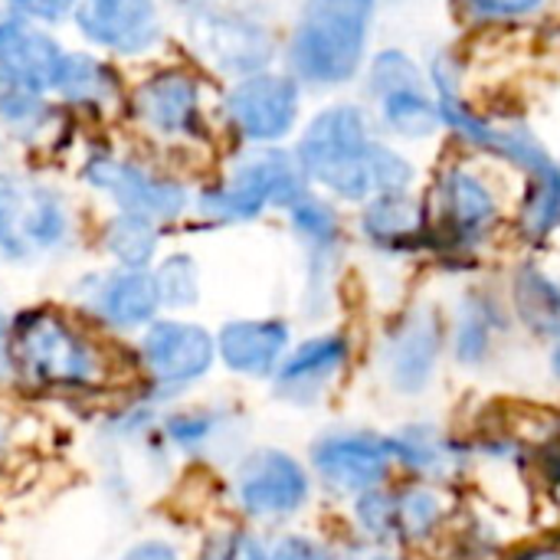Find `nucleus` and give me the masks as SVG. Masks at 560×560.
<instances>
[{
    "label": "nucleus",
    "mask_w": 560,
    "mask_h": 560,
    "mask_svg": "<svg viewBox=\"0 0 560 560\" xmlns=\"http://www.w3.org/2000/svg\"><path fill=\"white\" fill-rule=\"evenodd\" d=\"M299 167L345 200L407 190L413 167L390 148L371 141L364 112L354 105L325 108L299 144Z\"/></svg>",
    "instance_id": "1"
},
{
    "label": "nucleus",
    "mask_w": 560,
    "mask_h": 560,
    "mask_svg": "<svg viewBox=\"0 0 560 560\" xmlns=\"http://www.w3.org/2000/svg\"><path fill=\"white\" fill-rule=\"evenodd\" d=\"M374 0H308L292 36V66L315 85L348 82L368 46Z\"/></svg>",
    "instance_id": "2"
},
{
    "label": "nucleus",
    "mask_w": 560,
    "mask_h": 560,
    "mask_svg": "<svg viewBox=\"0 0 560 560\" xmlns=\"http://www.w3.org/2000/svg\"><path fill=\"white\" fill-rule=\"evenodd\" d=\"M10 361L33 387L82 390L102 377L98 348L56 312H30L13 325Z\"/></svg>",
    "instance_id": "3"
},
{
    "label": "nucleus",
    "mask_w": 560,
    "mask_h": 560,
    "mask_svg": "<svg viewBox=\"0 0 560 560\" xmlns=\"http://www.w3.org/2000/svg\"><path fill=\"white\" fill-rule=\"evenodd\" d=\"M305 197L302 167L285 151H259L246 158L223 187L200 197V210L213 220L236 223L259 217L269 203L292 207Z\"/></svg>",
    "instance_id": "4"
},
{
    "label": "nucleus",
    "mask_w": 560,
    "mask_h": 560,
    "mask_svg": "<svg viewBox=\"0 0 560 560\" xmlns=\"http://www.w3.org/2000/svg\"><path fill=\"white\" fill-rule=\"evenodd\" d=\"M456 79L453 69H450V59L440 56L433 62V85H436V105H440V118L456 131L463 135L469 144L502 158V161H512L515 167H522L528 177L535 174H545L551 171L558 161L548 154V148L525 128V125H499L492 118H482L476 115L456 92Z\"/></svg>",
    "instance_id": "5"
},
{
    "label": "nucleus",
    "mask_w": 560,
    "mask_h": 560,
    "mask_svg": "<svg viewBox=\"0 0 560 560\" xmlns=\"http://www.w3.org/2000/svg\"><path fill=\"white\" fill-rule=\"evenodd\" d=\"M66 236V210L43 187L0 174V259L23 262Z\"/></svg>",
    "instance_id": "6"
},
{
    "label": "nucleus",
    "mask_w": 560,
    "mask_h": 560,
    "mask_svg": "<svg viewBox=\"0 0 560 560\" xmlns=\"http://www.w3.org/2000/svg\"><path fill=\"white\" fill-rule=\"evenodd\" d=\"M233 492L240 509L253 518H289L308 502V472L282 450H259L240 463Z\"/></svg>",
    "instance_id": "7"
},
{
    "label": "nucleus",
    "mask_w": 560,
    "mask_h": 560,
    "mask_svg": "<svg viewBox=\"0 0 560 560\" xmlns=\"http://www.w3.org/2000/svg\"><path fill=\"white\" fill-rule=\"evenodd\" d=\"M371 92L381 102L384 121L407 138H427L443 121L417 62L400 49H384L371 62Z\"/></svg>",
    "instance_id": "8"
},
{
    "label": "nucleus",
    "mask_w": 560,
    "mask_h": 560,
    "mask_svg": "<svg viewBox=\"0 0 560 560\" xmlns=\"http://www.w3.org/2000/svg\"><path fill=\"white\" fill-rule=\"evenodd\" d=\"M433 203L436 210L427 226L450 249H472L492 233L499 220V203L492 190L463 167H450L440 177Z\"/></svg>",
    "instance_id": "9"
},
{
    "label": "nucleus",
    "mask_w": 560,
    "mask_h": 560,
    "mask_svg": "<svg viewBox=\"0 0 560 560\" xmlns=\"http://www.w3.org/2000/svg\"><path fill=\"white\" fill-rule=\"evenodd\" d=\"M394 463L390 440L364 430L348 433H325L312 446V466L318 479L341 492V495H361L368 489H377Z\"/></svg>",
    "instance_id": "10"
},
{
    "label": "nucleus",
    "mask_w": 560,
    "mask_h": 560,
    "mask_svg": "<svg viewBox=\"0 0 560 560\" xmlns=\"http://www.w3.org/2000/svg\"><path fill=\"white\" fill-rule=\"evenodd\" d=\"M141 361L161 387H184L213 368L217 338L194 322H154L144 331Z\"/></svg>",
    "instance_id": "11"
},
{
    "label": "nucleus",
    "mask_w": 560,
    "mask_h": 560,
    "mask_svg": "<svg viewBox=\"0 0 560 560\" xmlns=\"http://www.w3.org/2000/svg\"><path fill=\"white\" fill-rule=\"evenodd\" d=\"M440 318L430 308H413L384 341V371L394 390L423 394L433 381L440 361Z\"/></svg>",
    "instance_id": "12"
},
{
    "label": "nucleus",
    "mask_w": 560,
    "mask_h": 560,
    "mask_svg": "<svg viewBox=\"0 0 560 560\" xmlns=\"http://www.w3.org/2000/svg\"><path fill=\"white\" fill-rule=\"evenodd\" d=\"M85 177L92 187L105 190L125 213H135L144 220H174L187 203V194L180 184L151 177L141 167L125 164V161L95 158L89 161Z\"/></svg>",
    "instance_id": "13"
},
{
    "label": "nucleus",
    "mask_w": 560,
    "mask_h": 560,
    "mask_svg": "<svg viewBox=\"0 0 560 560\" xmlns=\"http://www.w3.org/2000/svg\"><path fill=\"white\" fill-rule=\"evenodd\" d=\"M230 115L256 141L282 138L299 115V85L289 75H249L230 92Z\"/></svg>",
    "instance_id": "14"
},
{
    "label": "nucleus",
    "mask_w": 560,
    "mask_h": 560,
    "mask_svg": "<svg viewBox=\"0 0 560 560\" xmlns=\"http://www.w3.org/2000/svg\"><path fill=\"white\" fill-rule=\"evenodd\" d=\"M79 30L108 49L141 52L158 39L154 0H79Z\"/></svg>",
    "instance_id": "15"
},
{
    "label": "nucleus",
    "mask_w": 560,
    "mask_h": 560,
    "mask_svg": "<svg viewBox=\"0 0 560 560\" xmlns=\"http://www.w3.org/2000/svg\"><path fill=\"white\" fill-rule=\"evenodd\" d=\"M348 364V341L341 335H318L299 345L276 371V394L295 407H312Z\"/></svg>",
    "instance_id": "16"
},
{
    "label": "nucleus",
    "mask_w": 560,
    "mask_h": 560,
    "mask_svg": "<svg viewBox=\"0 0 560 560\" xmlns=\"http://www.w3.org/2000/svg\"><path fill=\"white\" fill-rule=\"evenodd\" d=\"M59 62V46L46 33L16 20L0 23V79L10 92L36 95L56 85Z\"/></svg>",
    "instance_id": "17"
},
{
    "label": "nucleus",
    "mask_w": 560,
    "mask_h": 560,
    "mask_svg": "<svg viewBox=\"0 0 560 560\" xmlns=\"http://www.w3.org/2000/svg\"><path fill=\"white\" fill-rule=\"evenodd\" d=\"M289 351V328L276 318H243L230 322L217 338V354L223 364L246 377H269L279 371Z\"/></svg>",
    "instance_id": "18"
},
{
    "label": "nucleus",
    "mask_w": 560,
    "mask_h": 560,
    "mask_svg": "<svg viewBox=\"0 0 560 560\" xmlns=\"http://www.w3.org/2000/svg\"><path fill=\"white\" fill-rule=\"evenodd\" d=\"M92 308L102 322L115 328L151 325L161 308L158 282L144 269H121L98 282V289L92 292Z\"/></svg>",
    "instance_id": "19"
},
{
    "label": "nucleus",
    "mask_w": 560,
    "mask_h": 560,
    "mask_svg": "<svg viewBox=\"0 0 560 560\" xmlns=\"http://www.w3.org/2000/svg\"><path fill=\"white\" fill-rule=\"evenodd\" d=\"M364 233L381 249H417L430 233L427 217L407 190L377 194L364 210Z\"/></svg>",
    "instance_id": "20"
},
{
    "label": "nucleus",
    "mask_w": 560,
    "mask_h": 560,
    "mask_svg": "<svg viewBox=\"0 0 560 560\" xmlns=\"http://www.w3.org/2000/svg\"><path fill=\"white\" fill-rule=\"evenodd\" d=\"M135 102L158 131H190L197 125V85L184 72L148 79L138 89Z\"/></svg>",
    "instance_id": "21"
},
{
    "label": "nucleus",
    "mask_w": 560,
    "mask_h": 560,
    "mask_svg": "<svg viewBox=\"0 0 560 560\" xmlns=\"http://www.w3.org/2000/svg\"><path fill=\"white\" fill-rule=\"evenodd\" d=\"M394 450V463L427 476V479H450L463 469V450L443 436L436 427H404L400 433L387 436Z\"/></svg>",
    "instance_id": "22"
},
{
    "label": "nucleus",
    "mask_w": 560,
    "mask_h": 560,
    "mask_svg": "<svg viewBox=\"0 0 560 560\" xmlns=\"http://www.w3.org/2000/svg\"><path fill=\"white\" fill-rule=\"evenodd\" d=\"M512 295L515 312L532 335L560 341V285L551 276L538 266H525L512 282Z\"/></svg>",
    "instance_id": "23"
},
{
    "label": "nucleus",
    "mask_w": 560,
    "mask_h": 560,
    "mask_svg": "<svg viewBox=\"0 0 560 560\" xmlns=\"http://www.w3.org/2000/svg\"><path fill=\"white\" fill-rule=\"evenodd\" d=\"M499 312L492 302L479 299V295H469L456 315V328H453V354L456 361L476 368L486 361V354L492 351V338L495 331L502 328L499 325Z\"/></svg>",
    "instance_id": "24"
},
{
    "label": "nucleus",
    "mask_w": 560,
    "mask_h": 560,
    "mask_svg": "<svg viewBox=\"0 0 560 560\" xmlns=\"http://www.w3.org/2000/svg\"><path fill=\"white\" fill-rule=\"evenodd\" d=\"M560 226V164L545 174L528 177V194L522 203V233L535 243L548 240Z\"/></svg>",
    "instance_id": "25"
},
{
    "label": "nucleus",
    "mask_w": 560,
    "mask_h": 560,
    "mask_svg": "<svg viewBox=\"0 0 560 560\" xmlns=\"http://www.w3.org/2000/svg\"><path fill=\"white\" fill-rule=\"evenodd\" d=\"M105 246L108 253L125 266V269H141L158 246V233L151 226V220L135 217V213H121L108 223L105 230Z\"/></svg>",
    "instance_id": "26"
},
{
    "label": "nucleus",
    "mask_w": 560,
    "mask_h": 560,
    "mask_svg": "<svg viewBox=\"0 0 560 560\" xmlns=\"http://www.w3.org/2000/svg\"><path fill=\"white\" fill-rule=\"evenodd\" d=\"M56 89L72 102H98L112 95V72L92 56H62L56 72Z\"/></svg>",
    "instance_id": "27"
},
{
    "label": "nucleus",
    "mask_w": 560,
    "mask_h": 560,
    "mask_svg": "<svg viewBox=\"0 0 560 560\" xmlns=\"http://www.w3.org/2000/svg\"><path fill=\"white\" fill-rule=\"evenodd\" d=\"M289 210H292V226L312 246L315 256H328L338 246V217H335V210L328 203L302 197Z\"/></svg>",
    "instance_id": "28"
},
{
    "label": "nucleus",
    "mask_w": 560,
    "mask_h": 560,
    "mask_svg": "<svg viewBox=\"0 0 560 560\" xmlns=\"http://www.w3.org/2000/svg\"><path fill=\"white\" fill-rule=\"evenodd\" d=\"M443 518V505L430 489H410L404 495H397V528L400 538L410 541H423L436 532Z\"/></svg>",
    "instance_id": "29"
},
{
    "label": "nucleus",
    "mask_w": 560,
    "mask_h": 560,
    "mask_svg": "<svg viewBox=\"0 0 560 560\" xmlns=\"http://www.w3.org/2000/svg\"><path fill=\"white\" fill-rule=\"evenodd\" d=\"M154 282H158L161 305H171V308L194 305L197 295H200V279H197V266H194L190 256L164 259L158 266V272H154Z\"/></svg>",
    "instance_id": "30"
},
{
    "label": "nucleus",
    "mask_w": 560,
    "mask_h": 560,
    "mask_svg": "<svg viewBox=\"0 0 560 560\" xmlns=\"http://www.w3.org/2000/svg\"><path fill=\"white\" fill-rule=\"evenodd\" d=\"M354 512H358L361 528H364L371 538L387 541V538L400 535V528H397V495L384 492L381 486H377V489L361 492V495H358Z\"/></svg>",
    "instance_id": "31"
},
{
    "label": "nucleus",
    "mask_w": 560,
    "mask_h": 560,
    "mask_svg": "<svg viewBox=\"0 0 560 560\" xmlns=\"http://www.w3.org/2000/svg\"><path fill=\"white\" fill-rule=\"evenodd\" d=\"M164 430H167L174 446H180V450H203L213 436H220L223 417L210 413V410H203V413H177V417L167 420Z\"/></svg>",
    "instance_id": "32"
},
{
    "label": "nucleus",
    "mask_w": 560,
    "mask_h": 560,
    "mask_svg": "<svg viewBox=\"0 0 560 560\" xmlns=\"http://www.w3.org/2000/svg\"><path fill=\"white\" fill-rule=\"evenodd\" d=\"M200 560H269V555L249 532H223L207 541Z\"/></svg>",
    "instance_id": "33"
},
{
    "label": "nucleus",
    "mask_w": 560,
    "mask_h": 560,
    "mask_svg": "<svg viewBox=\"0 0 560 560\" xmlns=\"http://www.w3.org/2000/svg\"><path fill=\"white\" fill-rule=\"evenodd\" d=\"M466 7L479 20H515L535 13L545 0H466Z\"/></svg>",
    "instance_id": "34"
},
{
    "label": "nucleus",
    "mask_w": 560,
    "mask_h": 560,
    "mask_svg": "<svg viewBox=\"0 0 560 560\" xmlns=\"http://www.w3.org/2000/svg\"><path fill=\"white\" fill-rule=\"evenodd\" d=\"M269 560H335L328 555V548H322L318 541L305 538V535H285L276 548Z\"/></svg>",
    "instance_id": "35"
},
{
    "label": "nucleus",
    "mask_w": 560,
    "mask_h": 560,
    "mask_svg": "<svg viewBox=\"0 0 560 560\" xmlns=\"http://www.w3.org/2000/svg\"><path fill=\"white\" fill-rule=\"evenodd\" d=\"M121 560H180L177 551L167 541H141L135 548H128Z\"/></svg>",
    "instance_id": "36"
},
{
    "label": "nucleus",
    "mask_w": 560,
    "mask_h": 560,
    "mask_svg": "<svg viewBox=\"0 0 560 560\" xmlns=\"http://www.w3.org/2000/svg\"><path fill=\"white\" fill-rule=\"evenodd\" d=\"M16 7H23L30 16H43V20H56L62 16L75 0H13Z\"/></svg>",
    "instance_id": "37"
},
{
    "label": "nucleus",
    "mask_w": 560,
    "mask_h": 560,
    "mask_svg": "<svg viewBox=\"0 0 560 560\" xmlns=\"http://www.w3.org/2000/svg\"><path fill=\"white\" fill-rule=\"evenodd\" d=\"M341 560H400L397 555H390L387 548L381 545H358V548H348Z\"/></svg>",
    "instance_id": "38"
},
{
    "label": "nucleus",
    "mask_w": 560,
    "mask_h": 560,
    "mask_svg": "<svg viewBox=\"0 0 560 560\" xmlns=\"http://www.w3.org/2000/svg\"><path fill=\"white\" fill-rule=\"evenodd\" d=\"M10 436H13V427H10V420L0 413V463H3V456L10 453Z\"/></svg>",
    "instance_id": "39"
},
{
    "label": "nucleus",
    "mask_w": 560,
    "mask_h": 560,
    "mask_svg": "<svg viewBox=\"0 0 560 560\" xmlns=\"http://www.w3.org/2000/svg\"><path fill=\"white\" fill-rule=\"evenodd\" d=\"M551 371H555V377L560 381V345L555 348V354H551Z\"/></svg>",
    "instance_id": "40"
},
{
    "label": "nucleus",
    "mask_w": 560,
    "mask_h": 560,
    "mask_svg": "<svg viewBox=\"0 0 560 560\" xmlns=\"http://www.w3.org/2000/svg\"><path fill=\"white\" fill-rule=\"evenodd\" d=\"M3 341H7V315L0 312V348H3Z\"/></svg>",
    "instance_id": "41"
}]
</instances>
